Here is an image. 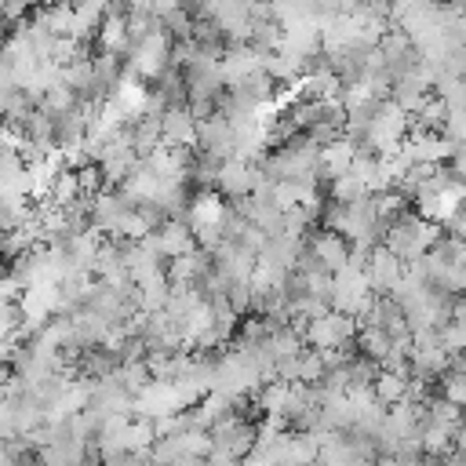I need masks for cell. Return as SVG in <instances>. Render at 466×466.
<instances>
[{"label":"cell","mask_w":466,"mask_h":466,"mask_svg":"<svg viewBox=\"0 0 466 466\" xmlns=\"http://www.w3.org/2000/svg\"><path fill=\"white\" fill-rule=\"evenodd\" d=\"M309 248H314L318 255H321V262H325V270H332V273H343L347 266H350V255H354V248H350V241L343 237V233H336V230H325V226H318L314 233H309V241H306Z\"/></svg>","instance_id":"6da1fadb"},{"label":"cell","mask_w":466,"mask_h":466,"mask_svg":"<svg viewBox=\"0 0 466 466\" xmlns=\"http://www.w3.org/2000/svg\"><path fill=\"white\" fill-rule=\"evenodd\" d=\"M365 273H368V284H372L376 295H390L404 281V262L390 248H376L368 266H365Z\"/></svg>","instance_id":"7a4b0ae2"},{"label":"cell","mask_w":466,"mask_h":466,"mask_svg":"<svg viewBox=\"0 0 466 466\" xmlns=\"http://www.w3.org/2000/svg\"><path fill=\"white\" fill-rule=\"evenodd\" d=\"M215 194H219L223 201L252 197V194H255V168H252V165H244V161H237V157H230V161L223 165V172H219V186H215Z\"/></svg>","instance_id":"3957f363"},{"label":"cell","mask_w":466,"mask_h":466,"mask_svg":"<svg viewBox=\"0 0 466 466\" xmlns=\"http://www.w3.org/2000/svg\"><path fill=\"white\" fill-rule=\"evenodd\" d=\"M165 142L168 146H183V149H197L201 120L190 109H168L165 113Z\"/></svg>","instance_id":"277c9868"},{"label":"cell","mask_w":466,"mask_h":466,"mask_svg":"<svg viewBox=\"0 0 466 466\" xmlns=\"http://www.w3.org/2000/svg\"><path fill=\"white\" fill-rule=\"evenodd\" d=\"M161 248H165V255H168V262H172V259H179V255L197 252L201 244H197V233H194V226H190V223L172 219V223L161 230Z\"/></svg>","instance_id":"5b68a950"},{"label":"cell","mask_w":466,"mask_h":466,"mask_svg":"<svg viewBox=\"0 0 466 466\" xmlns=\"http://www.w3.org/2000/svg\"><path fill=\"white\" fill-rule=\"evenodd\" d=\"M394 350H397V347H394V339H390L386 328H361V332H357V354H365V357L376 361L379 368H383V361H386Z\"/></svg>","instance_id":"8992f818"},{"label":"cell","mask_w":466,"mask_h":466,"mask_svg":"<svg viewBox=\"0 0 466 466\" xmlns=\"http://www.w3.org/2000/svg\"><path fill=\"white\" fill-rule=\"evenodd\" d=\"M408 386H412V379L408 376H397V372H379V379H376V401L379 404H386V408H397V404H404L408 401Z\"/></svg>","instance_id":"52a82bcc"},{"label":"cell","mask_w":466,"mask_h":466,"mask_svg":"<svg viewBox=\"0 0 466 466\" xmlns=\"http://www.w3.org/2000/svg\"><path fill=\"white\" fill-rule=\"evenodd\" d=\"M441 347L448 350V357L452 354H466V325L462 321H448L441 328Z\"/></svg>","instance_id":"ba28073f"},{"label":"cell","mask_w":466,"mask_h":466,"mask_svg":"<svg viewBox=\"0 0 466 466\" xmlns=\"http://www.w3.org/2000/svg\"><path fill=\"white\" fill-rule=\"evenodd\" d=\"M441 394H444L448 401H455L459 408H466V372H444Z\"/></svg>","instance_id":"9c48e42d"},{"label":"cell","mask_w":466,"mask_h":466,"mask_svg":"<svg viewBox=\"0 0 466 466\" xmlns=\"http://www.w3.org/2000/svg\"><path fill=\"white\" fill-rule=\"evenodd\" d=\"M448 37H452L455 44H462V48H466V19H455V23H448Z\"/></svg>","instance_id":"30bf717a"},{"label":"cell","mask_w":466,"mask_h":466,"mask_svg":"<svg viewBox=\"0 0 466 466\" xmlns=\"http://www.w3.org/2000/svg\"><path fill=\"white\" fill-rule=\"evenodd\" d=\"M183 5H186V0H157V15L165 19V15H172V12H183Z\"/></svg>","instance_id":"8fae6325"},{"label":"cell","mask_w":466,"mask_h":466,"mask_svg":"<svg viewBox=\"0 0 466 466\" xmlns=\"http://www.w3.org/2000/svg\"><path fill=\"white\" fill-rule=\"evenodd\" d=\"M241 466H277L270 455H262V452H252L248 459H241Z\"/></svg>","instance_id":"7c38bea8"},{"label":"cell","mask_w":466,"mask_h":466,"mask_svg":"<svg viewBox=\"0 0 466 466\" xmlns=\"http://www.w3.org/2000/svg\"><path fill=\"white\" fill-rule=\"evenodd\" d=\"M455 321L466 325V295H459V302H455Z\"/></svg>","instance_id":"4fadbf2b"}]
</instances>
